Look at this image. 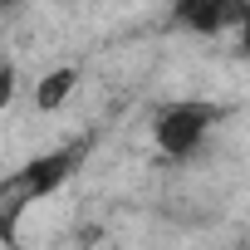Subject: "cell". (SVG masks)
<instances>
[{"instance_id":"cell-1","label":"cell","mask_w":250,"mask_h":250,"mask_svg":"<svg viewBox=\"0 0 250 250\" xmlns=\"http://www.w3.org/2000/svg\"><path fill=\"white\" fill-rule=\"evenodd\" d=\"M88 147H93V133H83V138H74V143H64L54 152L30 157L20 172H10L0 182V230H5V240H15V226L35 201H44L59 187H69V177L88 162Z\"/></svg>"},{"instance_id":"cell-2","label":"cell","mask_w":250,"mask_h":250,"mask_svg":"<svg viewBox=\"0 0 250 250\" xmlns=\"http://www.w3.org/2000/svg\"><path fill=\"white\" fill-rule=\"evenodd\" d=\"M226 118V108L221 103H206V98H182V103H167L157 118H152V143H157V152L167 157V162H191L201 147H206V138H211V128Z\"/></svg>"},{"instance_id":"cell-3","label":"cell","mask_w":250,"mask_h":250,"mask_svg":"<svg viewBox=\"0 0 250 250\" xmlns=\"http://www.w3.org/2000/svg\"><path fill=\"white\" fill-rule=\"evenodd\" d=\"M245 10H250V0H172V25L191 35H221L240 25Z\"/></svg>"},{"instance_id":"cell-4","label":"cell","mask_w":250,"mask_h":250,"mask_svg":"<svg viewBox=\"0 0 250 250\" xmlns=\"http://www.w3.org/2000/svg\"><path fill=\"white\" fill-rule=\"evenodd\" d=\"M79 88V69H49L40 83H35V108L40 113H54V108H64V98Z\"/></svg>"},{"instance_id":"cell-5","label":"cell","mask_w":250,"mask_h":250,"mask_svg":"<svg viewBox=\"0 0 250 250\" xmlns=\"http://www.w3.org/2000/svg\"><path fill=\"white\" fill-rule=\"evenodd\" d=\"M235 30H240V54H245V59H250V10H245V20H240V25H235Z\"/></svg>"}]
</instances>
